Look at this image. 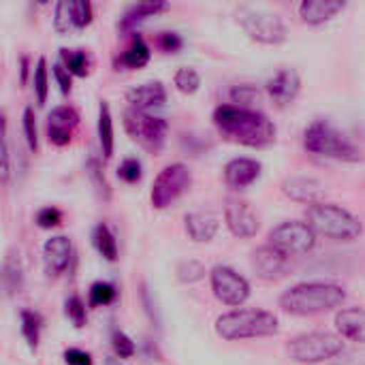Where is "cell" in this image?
Wrapping results in <instances>:
<instances>
[{"instance_id":"obj_12","label":"cell","mask_w":365,"mask_h":365,"mask_svg":"<svg viewBox=\"0 0 365 365\" xmlns=\"http://www.w3.org/2000/svg\"><path fill=\"white\" fill-rule=\"evenodd\" d=\"M77 124H79V113L73 107L68 105L53 107L47 115V139L58 148L68 145Z\"/></svg>"},{"instance_id":"obj_16","label":"cell","mask_w":365,"mask_h":365,"mask_svg":"<svg viewBox=\"0 0 365 365\" xmlns=\"http://www.w3.org/2000/svg\"><path fill=\"white\" fill-rule=\"evenodd\" d=\"M73 257V244L66 235H53L43 246V263L49 276H58L68 267Z\"/></svg>"},{"instance_id":"obj_2","label":"cell","mask_w":365,"mask_h":365,"mask_svg":"<svg viewBox=\"0 0 365 365\" xmlns=\"http://www.w3.org/2000/svg\"><path fill=\"white\" fill-rule=\"evenodd\" d=\"M344 299H346V293L340 284L302 282L282 293L280 308L295 317H312V314H323L334 308H340Z\"/></svg>"},{"instance_id":"obj_44","label":"cell","mask_w":365,"mask_h":365,"mask_svg":"<svg viewBox=\"0 0 365 365\" xmlns=\"http://www.w3.org/2000/svg\"><path fill=\"white\" fill-rule=\"evenodd\" d=\"M64 364L66 365H92V357L86 351L79 349H66L64 351Z\"/></svg>"},{"instance_id":"obj_48","label":"cell","mask_w":365,"mask_h":365,"mask_svg":"<svg viewBox=\"0 0 365 365\" xmlns=\"http://www.w3.org/2000/svg\"><path fill=\"white\" fill-rule=\"evenodd\" d=\"M361 361H365V357H361V355H346V357L340 355L336 365H361Z\"/></svg>"},{"instance_id":"obj_34","label":"cell","mask_w":365,"mask_h":365,"mask_svg":"<svg viewBox=\"0 0 365 365\" xmlns=\"http://www.w3.org/2000/svg\"><path fill=\"white\" fill-rule=\"evenodd\" d=\"M111 346H113V353L118 359H130L135 355V342L120 329H113L111 334Z\"/></svg>"},{"instance_id":"obj_7","label":"cell","mask_w":365,"mask_h":365,"mask_svg":"<svg viewBox=\"0 0 365 365\" xmlns=\"http://www.w3.org/2000/svg\"><path fill=\"white\" fill-rule=\"evenodd\" d=\"M235 17H237V24L244 28V32L252 41H259V43H265V45H280L289 36L284 21L272 11L252 9V6H240Z\"/></svg>"},{"instance_id":"obj_40","label":"cell","mask_w":365,"mask_h":365,"mask_svg":"<svg viewBox=\"0 0 365 365\" xmlns=\"http://www.w3.org/2000/svg\"><path fill=\"white\" fill-rule=\"evenodd\" d=\"M73 19L75 28H86L92 21V4L88 0H73Z\"/></svg>"},{"instance_id":"obj_38","label":"cell","mask_w":365,"mask_h":365,"mask_svg":"<svg viewBox=\"0 0 365 365\" xmlns=\"http://www.w3.org/2000/svg\"><path fill=\"white\" fill-rule=\"evenodd\" d=\"M118 175L126 184H137L141 180V163H139V158H133V156L124 158L122 165L118 167Z\"/></svg>"},{"instance_id":"obj_45","label":"cell","mask_w":365,"mask_h":365,"mask_svg":"<svg viewBox=\"0 0 365 365\" xmlns=\"http://www.w3.org/2000/svg\"><path fill=\"white\" fill-rule=\"evenodd\" d=\"M53 77H56V81H58V86H60V92L62 94H68L71 92V73H68V68L64 66V64H56L53 66Z\"/></svg>"},{"instance_id":"obj_17","label":"cell","mask_w":365,"mask_h":365,"mask_svg":"<svg viewBox=\"0 0 365 365\" xmlns=\"http://www.w3.org/2000/svg\"><path fill=\"white\" fill-rule=\"evenodd\" d=\"M302 79L295 68H282L267 81V92L278 105H289L299 94Z\"/></svg>"},{"instance_id":"obj_30","label":"cell","mask_w":365,"mask_h":365,"mask_svg":"<svg viewBox=\"0 0 365 365\" xmlns=\"http://www.w3.org/2000/svg\"><path fill=\"white\" fill-rule=\"evenodd\" d=\"M60 58L64 62V66L68 68V73L83 77L88 75V56L81 49H60Z\"/></svg>"},{"instance_id":"obj_46","label":"cell","mask_w":365,"mask_h":365,"mask_svg":"<svg viewBox=\"0 0 365 365\" xmlns=\"http://www.w3.org/2000/svg\"><path fill=\"white\" fill-rule=\"evenodd\" d=\"M11 178V148H9V139L6 133L2 137V182L6 184Z\"/></svg>"},{"instance_id":"obj_20","label":"cell","mask_w":365,"mask_h":365,"mask_svg":"<svg viewBox=\"0 0 365 365\" xmlns=\"http://www.w3.org/2000/svg\"><path fill=\"white\" fill-rule=\"evenodd\" d=\"M336 329L342 338L365 344V310L344 308L336 314Z\"/></svg>"},{"instance_id":"obj_42","label":"cell","mask_w":365,"mask_h":365,"mask_svg":"<svg viewBox=\"0 0 365 365\" xmlns=\"http://www.w3.org/2000/svg\"><path fill=\"white\" fill-rule=\"evenodd\" d=\"M62 222V214H60V210H56V207H43L38 214H36V225L41 227V229H53V227H58Z\"/></svg>"},{"instance_id":"obj_15","label":"cell","mask_w":365,"mask_h":365,"mask_svg":"<svg viewBox=\"0 0 365 365\" xmlns=\"http://www.w3.org/2000/svg\"><path fill=\"white\" fill-rule=\"evenodd\" d=\"M252 267L259 278L276 280V278L284 276V272L289 267V257L284 252H280L278 248H274L272 244H267V246H261L252 255Z\"/></svg>"},{"instance_id":"obj_8","label":"cell","mask_w":365,"mask_h":365,"mask_svg":"<svg viewBox=\"0 0 365 365\" xmlns=\"http://www.w3.org/2000/svg\"><path fill=\"white\" fill-rule=\"evenodd\" d=\"M124 126L128 135L152 154L163 150L169 133V122L165 118L150 115L148 111H137V109H128L124 113Z\"/></svg>"},{"instance_id":"obj_23","label":"cell","mask_w":365,"mask_h":365,"mask_svg":"<svg viewBox=\"0 0 365 365\" xmlns=\"http://www.w3.org/2000/svg\"><path fill=\"white\" fill-rule=\"evenodd\" d=\"M167 9H169V4H167V2H160V0H156V2H137V4H133V6H128L126 13L122 15V19H120V30H122V32H130V30H133L137 24H141L143 19L154 17L156 13L167 11Z\"/></svg>"},{"instance_id":"obj_37","label":"cell","mask_w":365,"mask_h":365,"mask_svg":"<svg viewBox=\"0 0 365 365\" xmlns=\"http://www.w3.org/2000/svg\"><path fill=\"white\" fill-rule=\"evenodd\" d=\"M66 317L71 319V323L81 329L86 325V304L81 302L79 295H71L66 299Z\"/></svg>"},{"instance_id":"obj_11","label":"cell","mask_w":365,"mask_h":365,"mask_svg":"<svg viewBox=\"0 0 365 365\" xmlns=\"http://www.w3.org/2000/svg\"><path fill=\"white\" fill-rule=\"evenodd\" d=\"M212 289L218 302L227 306H242L250 297V284L244 276L227 265H216L212 269Z\"/></svg>"},{"instance_id":"obj_49","label":"cell","mask_w":365,"mask_h":365,"mask_svg":"<svg viewBox=\"0 0 365 365\" xmlns=\"http://www.w3.org/2000/svg\"><path fill=\"white\" fill-rule=\"evenodd\" d=\"M26 77H28V56H21V77H19V81L26 83Z\"/></svg>"},{"instance_id":"obj_21","label":"cell","mask_w":365,"mask_h":365,"mask_svg":"<svg viewBox=\"0 0 365 365\" xmlns=\"http://www.w3.org/2000/svg\"><path fill=\"white\" fill-rule=\"evenodd\" d=\"M344 6L346 4L342 0H304L299 4V15L306 24L319 26L336 17L340 11H344Z\"/></svg>"},{"instance_id":"obj_1","label":"cell","mask_w":365,"mask_h":365,"mask_svg":"<svg viewBox=\"0 0 365 365\" xmlns=\"http://www.w3.org/2000/svg\"><path fill=\"white\" fill-rule=\"evenodd\" d=\"M214 124L222 133V137L248 148H265L276 139L274 122L257 109L220 105L214 111Z\"/></svg>"},{"instance_id":"obj_50","label":"cell","mask_w":365,"mask_h":365,"mask_svg":"<svg viewBox=\"0 0 365 365\" xmlns=\"http://www.w3.org/2000/svg\"><path fill=\"white\" fill-rule=\"evenodd\" d=\"M105 365H124V364H122L118 357H107V359H105Z\"/></svg>"},{"instance_id":"obj_25","label":"cell","mask_w":365,"mask_h":365,"mask_svg":"<svg viewBox=\"0 0 365 365\" xmlns=\"http://www.w3.org/2000/svg\"><path fill=\"white\" fill-rule=\"evenodd\" d=\"M98 141H101V152L105 158L113 156V118L109 105L103 101L98 107Z\"/></svg>"},{"instance_id":"obj_4","label":"cell","mask_w":365,"mask_h":365,"mask_svg":"<svg viewBox=\"0 0 365 365\" xmlns=\"http://www.w3.org/2000/svg\"><path fill=\"white\" fill-rule=\"evenodd\" d=\"M308 225L317 233L338 242H353L364 233L359 218H355L349 210L325 201L308 207Z\"/></svg>"},{"instance_id":"obj_24","label":"cell","mask_w":365,"mask_h":365,"mask_svg":"<svg viewBox=\"0 0 365 365\" xmlns=\"http://www.w3.org/2000/svg\"><path fill=\"white\" fill-rule=\"evenodd\" d=\"M2 284H4V291L9 297L17 295L24 287V265H21V259H19V252L11 250L4 259V265H2Z\"/></svg>"},{"instance_id":"obj_39","label":"cell","mask_w":365,"mask_h":365,"mask_svg":"<svg viewBox=\"0 0 365 365\" xmlns=\"http://www.w3.org/2000/svg\"><path fill=\"white\" fill-rule=\"evenodd\" d=\"M86 171H88V175H90V180H92V184H94V188H96L105 199H107V197H109V186H107L105 175H103V171H101V165H98V160H96L94 156H90V158H88Z\"/></svg>"},{"instance_id":"obj_32","label":"cell","mask_w":365,"mask_h":365,"mask_svg":"<svg viewBox=\"0 0 365 365\" xmlns=\"http://www.w3.org/2000/svg\"><path fill=\"white\" fill-rule=\"evenodd\" d=\"M32 83H34V94H36V103L43 105L47 101V60L45 58H38L36 60V66H34V73H32Z\"/></svg>"},{"instance_id":"obj_27","label":"cell","mask_w":365,"mask_h":365,"mask_svg":"<svg viewBox=\"0 0 365 365\" xmlns=\"http://www.w3.org/2000/svg\"><path fill=\"white\" fill-rule=\"evenodd\" d=\"M148 62H150V47H148V43L143 41L141 34H135L133 43L128 45V49L120 58V64L128 66V68H141Z\"/></svg>"},{"instance_id":"obj_5","label":"cell","mask_w":365,"mask_h":365,"mask_svg":"<svg viewBox=\"0 0 365 365\" xmlns=\"http://www.w3.org/2000/svg\"><path fill=\"white\" fill-rule=\"evenodd\" d=\"M304 148L310 154L317 156H327L336 160H346V163H357L361 160V152L357 145H353L336 126H331L325 120L312 122L306 133H304Z\"/></svg>"},{"instance_id":"obj_43","label":"cell","mask_w":365,"mask_h":365,"mask_svg":"<svg viewBox=\"0 0 365 365\" xmlns=\"http://www.w3.org/2000/svg\"><path fill=\"white\" fill-rule=\"evenodd\" d=\"M182 45H184V41H182V36H180L178 32H160V34H158V47H160L163 51H167V53L180 51Z\"/></svg>"},{"instance_id":"obj_9","label":"cell","mask_w":365,"mask_h":365,"mask_svg":"<svg viewBox=\"0 0 365 365\" xmlns=\"http://www.w3.org/2000/svg\"><path fill=\"white\" fill-rule=\"evenodd\" d=\"M190 182H192V175H190L186 165H182V163L167 165L156 175V180L152 184V195H150L152 205L156 210L169 207L171 203H175L190 188Z\"/></svg>"},{"instance_id":"obj_29","label":"cell","mask_w":365,"mask_h":365,"mask_svg":"<svg viewBox=\"0 0 365 365\" xmlns=\"http://www.w3.org/2000/svg\"><path fill=\"white\" fill-rule=\"evenodd\" d=\"M53 28L60 32V34H68L75 28V19H73V0H60L56 2V9H53Z\"/></svg>"},{"instance_id":"obj_18","label":"cell","mask_w":365,"mask_h":365,"mask_svg":"<svg viewBox=\"0 0 365 365\" xmlns=\"http://www.w3.org/2000/svg\"><path fill=\"white\" fill-rule=\"evenodd\" d=\"M259 175H261V163L255 158H244V156L233 158L225 167V182L235 190L250 186L252 182L259 180Z\"/></svg>"},{"instance_id":"obj_31","label":"cell","mask_w":365,"mask_h":365,"mask_svg":"<svg viewBox=\"0 0 365 365\" xmlns=\"http://www.w3.org/2000/svg\"><path fill=\"white\" fill-rule=\"evenodd\" d=\"M173 83H175V88H178L180 92H184V94H195V92L199 90V86H201V77H199V73H197L195 68L182 66V68H178V73H175V77H173Z\"/></svg>"},{"instance_id":"obj_13","label":"cell","mask_w":365,"mask_h":365,"mask_svg":"<svg viewBox=\"0 0 365 365\" xmlns=\"http://www.w3.org/2000/svg\"><path fill=\"white\" fill-rule=\"evenodd\" d=\"M282 192L297 201V203H308V205H317V203H323L325 199V192H327V186L317 180V178H308V175H293V178H287L282 182Z\"/></svg>"},{"instance_id":"obj_14","label":"cell","mask_w":365,"mask_h":365,"mask_svg":"<svg viewBox=\"0 0 365 365\" xmlns=\"http://www.w3.org/2000/svg\"><path fill=\"white\" fill-rule=\"evenodd\" d=\"M225 220L229 231L242 240L255 237L259 231V218L252 212V207L244 201H229L225 207Z\"/></svg>"},{"instance_id":"obj_3","label":"cell","mask_w":365,"mask_h":365,"mask_svg":"<svg viewBox=\"0 0 365 365\" xmlns=\"http://www.w3.org/2000/svg\"><path fill=\"white\" fill-rule=\"evenodd\" d=\"M278 331V319L259 308H242L231 310L216 321V334L222 340L237 342V340H250V338H267Z\"/></svg>"},{"instance_id":"obj_33","label":"cell","mask_w":365,"mask_h":365,"mask_svg":"<svg viewBox=\"0 0 365 365\" xmlns=\"http://www.w3.org/2000/svg\"><path fill=\"white\" fill-rule=\"evenodd\" d=\"M118 297V291L111 282H94L90 287V304L92 306H109Z\"/></svg>"},{"instance_id":"obj_28","label":"cell","mask_w":365,"mask_h":365,"mask_svg":"<svg viewBox=\"0 0 365 365\" xmlns=\"http://www.w3.org/2000/svg\"><path fill=\"white\" fill-rule=\"evenodd\" d=\"M19 323H21V336H24V340L28 342V346H30L32 351H36L38 338H41V317H38L36 312L21 310Z\"/></svg>"},{"instance_id":"obj_10","label":"cell","mask_w":365,"mask_h":365,"mask_svg":"<svg viewBox=\"0 0 365 365\" xmlns=\"http://www.w3.org/2000/svg\"><path fill=\"white\" fill-rule=\"evenodd\" d=\"M269 244L287 257L308 255L317 246V231L304 220H287L269 233Z\"/></svg>"},{"instance_id":"obj_22","label":"cell","mask_w":365,"mask_h":365,"mask_svg":"<svg viewBox=\"0 0 365 365\" xmlns=\"http://www.w3.org/2000/svg\"><path fill=\"white\" fill-rule=\"evenodd\" d=\"M186 231L195 242H210L218 231V218L210 212H195L184 218Z\"/></svg>"},{"instance_id":"obj_19","label":"cell","mask_w":365,"mask_h":365,"mask_svg":"<svg viewBox=\"0 0 365 365\" xmlns=\"http://www.w3.org/2000/svg\"><path fill=\"white\" fill-rule=\"evenodd\" d=\"M126 101L130 103L133 109L148 111V109H154V107L165 105V101H167V88L160 81L139 83V86H135V88L128 90Z\"/></svg>"},{"instance_id":"obj_35","label":"cell","mask_w":365,"mask_h":365,"mask_svg":"<svg viewBox=\"0 0 365 365\" xmlns=\"http://www.w3.org/2000/svg\"><path fill=\"white\" fill-rule=\"evenodd\" d=\"M21 128H24V137H26L28 148H30L32 152H36V148H38V137H36V118H34L32 107H26V109H24Z\"/></svg>"},{"instance_id":"obj_36","label":"cell","mask_w":365,"mask_h":365,"mask_svg":"<svg viewBox=\"0 0 365 365\" xmlns=\"http://www.w3.org/2000/svg\"><path fill=\"white\" fill-rule=\"evenodd\" d=\"M259 98H261V92H259L255 86H235V88L231 90V101H233L237 107L250 109L248 105H252V103L259 101Z\"/></svg>"},{"instance_id":"obj_6","label":"cell","mask_w":365,"mask_h":365,"mask_svg":"<svg viewBox=\"0 0 365 365\" xmlns=\"http://www.w3.org/2000/svg\"><path fill=\"white\" fill-rule=\"evenodd\" d=\"M287 353L295 364L314 365L336 359L344 353V342L329 331H312L293 338L287 344Z\"/></svg>"},{"instance_id":"obj_41","label":"cell","mask_w":365,"mask_h":365,"mask_svg":"<svg viewBox=\"0 0 365 365\" xmlns=\"http://www.w3.org/2000/svg\"><path fill=\"white\" fill-rule=\"evenodd\" d=\"M203 274H205L203 265H199V263H195V261L182 263V265L178 267V278H180L182 282H197V280L203 278Z\"/></svg>"},{"instance_id":"obj_26","label":"cell","mask_w":365,"mask_h":365,"mask_svg":"<svg viewBox=\"0 0 365 365\" xmlns=\"http://www.w3.org/2000/svg\"><path fill=\"white\" fill-rule=\"evenodd\" d=\"M92 242H94V248L98 250V255L109 261V263H115L118 261V242L111 233V229L101 222L94 227V233H92Z\"/></svg>"},{"instance_id":"obj_47","label":"cell","mask_w":365,"mask_h":365,"mask_svg":"<svg viewBox=\"0 0 365 365\" xmlns=\"http://www.w3.org/2000/svg\"><path fill=\"white\" fill-rule=\"evenodd\" d=\"M141 302H143V306H145V312H148V317H150L152 321H156V323H158L156 308H154V304H152V299H150V291H148V287H145V284L141 287Z\"/></svg>"}]
</instances>
